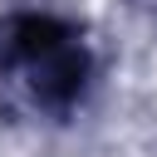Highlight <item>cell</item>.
I'll use <instances>...</instances> for the list:
<instances>
[{
    "label": "cell",
    "instance_id": "cell-1",
    "mask_svg": "<svg viewBox=\"0 0 157 157\" xmlns=\"http://www.w3.org/2000/svg\"><path fill=\"white\" fill-rule=\"evenodd\" d=\"M88 78V49L78 34L44 15H15L0 25V88L39 113H59Z\"/></svg>",
    "mask_w": 157,
    "mask_h": 157
}]
</instances>
